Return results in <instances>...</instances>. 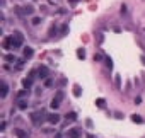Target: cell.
<instances>
[{"label": "cell", "mask_w": 145, "mask_h": 138, "mask_svg": "<svg viewBox=\"0 0 145 138\" xmlns=\"http://www.w3.org/2000/svg\"><path fill=\"white\" fill-rule=\"evenodd\" d=\"M9 43H10V46H14V48H21L22 43H24V38H22V34L19 33V31H16V33L12 34V36L7 38Z\"/></svg>", "instance_id": "1"}, {"label": "cell", "mask_w": 145, "mask_h": 138, "mask_svg": "<svg viewBox=\"0 0 145 138\" xmlns=\"http://www.w3.org/2000/svg\"><path fill=\"white\" fill-rule=\"evenodd\" d=\"M48 118V114L45 113V111H34V113H31V121H33V125H36V126H39L45 119Z\"/></svg>", "instance_id": "2"}, {"label": "cell", "mask_w": 145, "mask_h": 138, "mask_svg": "<svg viewBox=\"0 0 145 138\" xmlns=\"http://www.w3.org/2000/svg\"><path fill=\"white\" fill-rule=\"evenodd\" d=\"M63 101V92L60 90V92H56V96H55V99L51 101V109H56L58 106H60V102Z\"/></svg>", "instance_id": "3"}, {"label": "cell", "mask_w": 145, "mask_h": 138, "mask_svg": "<svg viewBox=\"0 0 145 138\" xmlns=\"http://www.w3.org/2000/svg\"><path fill=\"white\" fill-rule=\"evenodd\" d=\"M46 121L50 123V125H58V123H60V114H56V113H51V114H48Z\"/></svg>", "instance_id": "4"}, {"label": "cell", "mask_w": 145, "mask_h": 138, "mask_svg": "<svg viewBox=\"0 0 145 138\" xmlns=\"http://www.w3.org/2000/svg\"><path fill=\"white\" fill-rule=\"evenodd\" d=\"M67 138H80V130L79 128H72L67 131Z\"/></svg>", "instance_id": "5"}, {"label": "cell", "mask_w": 145, "mask_h": 138, "mask_svg": "<svg viewBox=\"0 0 145 138\" xmlns=\"http://www.w3.org/2000/svg\"><path fill=\"white\" fill-rule=\"evenodd\" d=\"M7 92H9L7 84H5V82H2V84H0V97H2V99L7 97Z\"/></svg>", "instance_id": "6"}, {"label": "cell", "mask_w": 145, "mask_h": 138, "mask_svg": "<svg viewBox=\"0 0 145 138\" xmlns=\"http://www.w3.org/2000/svg\"><path fill=\"white\" fill-rule=\"evenodd\" d=\"M38 77L39 78H46L48 77V68H46V67H39V68H38Z\"/></svg>", "instance_id": "7"}, {"label": "cell", "mask_w": 145, "mask_h": 138, "mask_svg": "<svg viewBox=\"0 0 145 138\" xmlns=\"http://www.w3.org/2000/svg\"><path fill=\"white\" fill-rule=\"evenodd\" d=\"M22 53H24V58H26V60H29V58H33V55H34V49H33V48H29V46H27V48H24V49H22Z\"/></svg>", "instance_id": "8"}, {"label": "cell", "mask_w": 145, "mask_h": 138, "mask_svg": "<svg viewBox=\"0 0 145 138\" xmlns=\"http://www.w3.org/2000/svg\"><path fill=\"white\" fill-rule=\"evenodd\" d=\"M22 87H24V89H31V87H33V78H24V80H22Z\"/></svg>", "instance_id": "9"}, {"label": "cell", "mask_w": 145, "mask_h": 138, "mask_svg": "<svg viewBox=\"0 0 145 138\" xmlns=\"http://www.w3.org/2000/svg\"><path fill=\"white\" fill-rule=\"evenodd\" d=\"M80 94H82V89H80L79 84H75V85H74V96H75V97H80Z\"/></svg>", "instance_id": "10"}, {"label": "cell", "mask_w": 145, "mask_h": 138, "mask_svg": "<svg viewBox=\"0 0 145 138\" xmlns=\"http://www.w3.org/2000/svg\"><path fill=\"white\" fill-rule=\"evenodd\" d=\"M14 133H16L17 138H27V133H26V131H22V130H14Z\"/></svg>", "instance_id": "11"}, {"label": "cell", "mask_w": 145, "mask_h": 138, "mask_svg": "<svg viewBox=\"0 0 145 138\" xmlns=\"http://www.w3.org/2000/svg\"><path fill=\"white\" fill-rule=\"evenodd\" d=\"M75 119H77V114L75 113H68L67 114V121H75Z\"/></svg>", "instance_id": "12"}, {"label": "cell", "mask_w": 145, "mask_h": 138, "mask_svg": "<svg viewBox=\"0 0 145 138\" xmlns=\"http://www.w3.org/2000/svg\"><path fill=\"white\" fill-rule=\"evenodd\" d=\"M132 121H133V123H142L143 119H142V116H138V114H133V116H132Z\"/></svg>", "instance_id": "13"}, {"label": "cell", "mask_w": 145, "mask_h": 138, "mask_svg": "<svg viewBox=\"0 0 145 138\" xmlns=\"http://www.w3.org/2000/svg\"><path fill=\"white\" fill-rule=\"evenodd\" d=\"M36 75H38V68H34V70H31V72H29V78H36Z\"/></svg>", "instance_id": "14"}, {"label": "cell", "mask_w": 145, "mask_h": 138, "mask_svg": "<svg viewBox=\"0 0 145 138\" xmlns=\"http://www.w3.org/2000/svg\"><path fill=\"white\" fill-rule=\"evenodd\" d=\"M96 106H97V107H104L106 102H104V99H97V101H96Z\"/></svg>", "instance_id": "15"}, {"label": "cell", "mask_w": 145, "mask_h": 138, "mask_svg": "<svg viewBox=\"0 0 145 138\" xmlns=\"http://www.w3.org/2000/svg\"><path fill=\"white\" fill-rule=\"evenodd\" d=\"M17 106H19L21 109H26V107H27V101H19V102H17Z\"/></svg>", "instance_id": "16"}, {"label": "cell", "mask_w": 145, "mask_h": 138, "mask_svg": "<svg viewBox=\"0 0 145 138\" xmlns=\"http://www.w3.org/2000/svg\"><path fill=\"white\" fill-rule=\"evenodd\" d=\"M2 48H4V49H9V48H10V43H9V39H7V38H5V39H4V43H2Z\"/></svg>", "instance_id": "17"}, {"label": "cell", "mask_w": 145, "mask_h": 138, "mask_svg": "<svg viewBox=\"0 0 145 138\" xmlns=\"http://www.w3.org/2000/svg\"><path fill=\"white\" fill-rule=\"evenodd\" d=\"M77 55H79L80 60H84V58H85V51H84V49H77Z\"/></svg>", "instance_id": "18"}, {"label": "cell", "mask_w": 145, "mask_h": 138, "mask_svg": "<svg viewBox=\"0 0 145 138\" xmlns=\"http://www.w3.org/2000/svg\"><path fill=\"white\" fill-rule=\"evenodd\" d=\"M5 61H16V56L14 55H5Z\"/></svg>", "instance_id": "19"}, {"label": "cell", "mask_w": 145, "mask_h": 138, "mask_svg": "<svg viewBox=\"0 0 145 138\" xmlns=\"http://www.w3.org/2000/svg\"><path fill=\"white\" fill-rule=\"evenodd\" d=\"M104 61H106V67H108V68H111V67H113V61H111V58H106Z\"/></svg>", "instance_id": "20"}, {"label": "cell", "mask_w": 145, "mask_h": 138, "mask_svg": "<svg viewBox=\"0 0 145 138\" xmlns=\"http://www.w3.org/2000/svg\"><path fill=\"white\" fill-rule=\"evenodd\" d=\"M94 60H96V61H101V60H103V56H101L99 53H96V55H94Z\"/></svg>", "instance_id": "21"}, {"label": "cell", "mask_w": 145, "mask_h": 138, "mask_svg": "<svg viewBox=\"0 0 145 138\" xmlns=\"http://www.w3.org/2000/svg\"><path fill=\"white\" fill-rule=\"evenodd\" d=\"M39 22H41V19H39V17H34V19H33V24H39Z\"/></svg>", "instance_id": "22"}, {"label": "cell", "mask_w": 145, "mask_h": 138, "mask_svg": "<svg viewBox=\"0 0 145 138\" xmlns=\"http://www.w3.org/2000/svg\"><path fill=\"white\" fill-rule=\"evenodd\" d=\"M26 94H27V92H26V90H22V92H19V94H17V97H19V99H21V97H24V96H26Z\"/></svg>", "instance_id": "23"}, {"label": "cell", "mask_w": 145, "mask_h": 138, "mask_svg": "<svg viewBox=\"0 0 145 138\" xmlns=\"http://www.w3.org/2000/svg\"><path fill=\"white\" fill-rule=\"evenodd\" d=\"M45 85H46V87H50V85H51V80H50V78H46V82H45Z\"/></svg>", "instance_id": "24"}, {"label": "cell", "mask_w": 145, "mask_h": 138, "mask_svg": "<svg viewBox=\"0 0 145 138\" xmlns=\"http://www.w3.org/2000/svg\"><path fill=\"white\" fill-rule=\"evenodd\" d=\"M68 2H70V4H77V2H79V0H68Z\"/></svg>", "instance_id": "25"}, {"label": "cell", "mask_w": 145, "mask_h": 138, "mask_svg": "<svg viewBox=\"0 0 145 138\" xmlns=\"http://www.w3.org/2000/svg\"><path fill=\"white\" fill-rule=\"evenodd\" d=\"M142 63H143V65H145V56H142Z\"/></svg>", "instance_id": "26"}, {"label": "cell", "mask_w": 145, "mask_h": 138, "mask_svg": "<svg viewBox=\"0 0 145 138\" xmlns=\"http://www.w3.org/2000/svg\"><path fill=\"white\" fill-rule=\"evenodd\" d=\"M87 138H94V136H92V135H87Z\"/></svg>", "instance_id": "27"}, {"label": "cell", "mask_w": 145, "mask_h": 138, "mask_svg": "<svg viewBox=\"0 0 145 138\" xmlns=\"http://www.w3.org/2000/svg\"><path fill=\"white\" fill-rule=\"evenodd\" d=\"M55 138H62V136H60V135H56V136H55Z\"/></svg>", "instance_id": "28"}]
</instances>
